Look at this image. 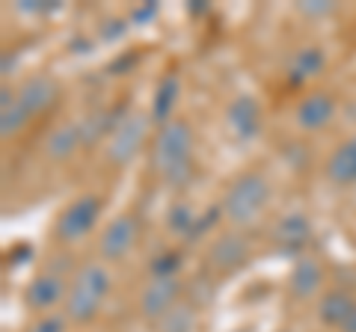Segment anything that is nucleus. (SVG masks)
Segmentation results:
<instances>
[{
    "instance_id": "14",
    "label": "nucleus",
    "mask_w": 356,
    "mask_h": 332,
    "mask_svg": "<svg viewBox=\"0 0 356 332\" xmlns=\"http://www.w3.org/2000/svg\"><path fill=\"white\" fill-rule=\"evenodd\" d=\"M312 235V226H309V217L300 214V211H291L276 219L273 226V240L276 247H280L282 252H300L306 247V240Z\"/></svg>"
},
{
    "instance_id": "26",
    "label": "nucleus",
    "mask_w": 356,
    "mask_h": 332,
    "mask_svg": "<svg viewBox=\"0 0 356 332\" xmlns=\"http://www.w3.org/2000/svg\"><path fill=\"white\" fill-rule=\"evenodd\" d=\"M297 13L309 18H324L330 13H336V3L332 0H303V3H297Z\"/></svg>"
},
{
    "instance_id": "28",
    "label": "nucleus",
    "mask_w": 356,
    "mask_h": 332,
    "mask_svg": "<svg viewBox=\"0 0 356 332\" xmlns=\"http://www.w3.org/2000/svg\"><path fill=\"white\" fill-rule=\"evenodd\" d=\"M65 320H69L65 315H44L27 332H65Z\"/></svg>"
},
{
    "instance_id": "17",
    "label": "nucleus",
    "mask_w": 356,
    "mask_h": 332,
    "mask_svg": "<svg viewBox=\"0 0 356 332\" xmlns=\"http://www.w3.org/2000/svg\"><path fill=\"white\" fill-rule=\"evenodd\" d=\"M27 122H30V113H27V107L18 101V92L3 86V90H0V134L15 137L27 128Z\"/></svg>"
},
{
    "instance_id": "1",
    "label": "nucleus",
    "mask_w": 356,
    "mask_h": 332,
    "mask_svg": "<svg viewBox=\"0 0 356 332\" xmlns=\"http://www.w3.org/2000/svg\"><path fill=\"white\" fill-rule=\"evenodd\" d=\"M152 169L170 184H184L193 166V128L184 119H172L158 128L152 142Z\"/></svg>"
},
{
    "instance_id": "3",
    "label": "nucleus",
    "mask_w": 356,
    "mask_h": 332,
    "mask_svg": "<svg viewBox=\"0 0 356 332\" xmlns=\"http://www.w3.org/2000/svg\"><path fill=\"white\" fill-rule=\"evenodd\" d=\"M107 294H110V273L102 264H83L69 285L63 315L69 317L72 324H89V320L102 312V303Z\"/></svg>"
},
{
    "instance_id": "11",
    "label": "nucleus",
    "mask_w": 356,
    "mask_h": 332,
    "mask_svg": "<svg viewBox=\"0 0 356 332\" xmlns=\"http://www.w3.org/2000/svg\"><path fill=\"white\" fill-rule=\"evenodd\" d=\"M332 116H336V98H332L330 92H309L303 101L297 104V128L303 131H321L327 128Z\"/></svg>"
},
{
    "instance_id": "19",
    "label": "nucleus",
    "mask_w": 356,
    "mask_h": 332,
    "mask_svg": "<svg viewBox=\"0 0 356 332\" xmlns=\"http://www.w3.org/2000/svg\"><path fill=\"white\" fill-rule=\"evenodd\" d=\"M81 146H83V137H81V125L77 122L54 128L48 140H44V151H48L51 160H69Z\"/></svg>"
},
{
    "instance_id": "2",
    "label": "nucleus",
    "mask_w": 356,
    "mask_h": 332,
    "mask_svg": "<svg viewBox=\"0 0 356 332\" xmlns=\"http://www.w3.org/2000/svg\"><path fill=\"white\" fill-rule=\"evenodd\" d=\"M270 202V181L261 172H243L229 184L226 196H222V217L232 226H250L261 217V211Z\"/></svg>"
},
{
    "instance_id": "9",
    "label": "nucleus",
    "mask_w": 356,
    "mask_h": 332,
    "mask_svg": "<svg viewBox=\"0 0 356 332\" xmlns=\"http://www.w3.org/2000/svg\"><path fill=\"white\" fill-rule=\"evenodd\" d=\"M65 297H69V285L57 273H42L24 288V306L33 308V312H44V308L60 306L65 303Z\"/></svg>"
},
{
    "instance_id": "22",
    "label": "nucleus",
    "mask_w": 356,
    "mask_h": 332,
    "mask_svg": "<svg viewBox=\"0 0 356 332\" xmlns=\"http://www.w3.org/2000/svg\"><path fill=\"white\" fill-rule=\"evenodd\" d=\"M178 270H181V252L178 249H166L149 264L152 279H178Z\"/></svg>"
},
{
    "instance_id": "15",
    "label": "nucleus",
    "mask_w": 356,
    "mask_h": 332,
    "mask_svg": "<svg viewBox=\"0 0 356 332\" xmlns=\"http://www.w3.org/2000/svg\"><path fill=\"white\" fill-rule=\"evenodd\" d=\"M178 95H181V77L175 72H166L161 77L158 90H154V98H152V107H149V119L154 125H166V122H172V113L178 107Z\"/></svg>"
},
{
    "instance_id": "4",
    "label": "nucleus",
    "mask_w": 356,
    "mask_h": 332,
    "mask_svg": "<svg viewBox=\"0 0 356 332\" xmlns=\"http://www.w3.org/2000/svg\"><path fill=\"white\" fill-rule=\"evenodd\" d=\"M102 199L95 193H83L77 196L72 205L63 208V214L54 223V238L60 243H81L89 231L95 229L98 217H102Z\"/></svg>"
},
{
    "instance_id": "20",
    "label": "nucleus",
    "mask_w": 356,
    "mask_h": 332,
    "mask_svg": "<svg viewBox=\"0 0 356 332\" xmlns=\"http://www.w3.org/2000/svg\"><path fill=\"white\" fill-rule=\"evenodd\" d=\"M324 65H327L324 48H318V45L300 48L291 57V63H288V77H291V83H303V81L318 77L321 72H324Z\"/></svg>"
},
{
    "instance_id": "7",
    "label": "nucleus",
    "mask_w": 356,
    "mask_h": 332,
    "mask_svg": "<svg viewBox=\"0 0 356 332\" xmlns=\"http://www.w3.org/2000/svg\"><path fill=\"white\" fill-rule=\"evenodd\" d=\"M181 294H184V285L178 279H152L140 294V315L158 324L170 308L178 306Z\"/></svg>"
},
{
    "instance_id": "29",
    "label": "nucleus",
    "mask_w": 356,
    "mask_h": 332,
    "mask_svg": "<svg viewBox=\"0 0 356 332\" xmlns=\"http://www.w3.org/2000/svg\"><path fill=\"white\" fill-rule=\"evenodd\" d=\"M154 15H158V3H143L137 9H131L128 21H131V24H146V21H152Z\"/></svg>"
},
{
    "instance_id": "36",
    "label": "nucleus",
    "mask_w": 356,
    "mask_h": 332,
    "mask_svg": "<svg viewBox=\"0 0 356 332\" xmlns=\"http://www.w3.org/2000/svg\"><path fill=\"white\" fill-rule=\"evenodd\" d=\"M353 285H356V270H353Z\"/></svg>"
},
{
    "instance_id": "13",
    "label": "nucleus",
    "mask_w": 356,
    "mask_h": 332,
    "mask_svg": "<svg viewBox=\"0 0 356 332\" xmlns=\"http://www.w3.org/2000/svg\"><path fill=\"white\" fill-rule=\"evenodd\" d=\"M321 285H324V267L315 258H306V256L294 258L291 273H288V291H291V297L309 300V297H315L321 291Z\"/></svg>"
},
{
    "instance_id": "35",
    "label": "nucleus",
    "mask_w": 356,
    "mask_h": 332,
    "mask_svg": "<svg viewBox=\"0 0 356 332\" xmlns=\"http://www.w3.org/2000/svg\"><path fill=\"white\" fill-rule=\"evenodd\" d=\"M235 332H252V329H235Z\"/></svg>"
},
{
    "instance_id": "5",
    "label": "nucleus",
    "mask_w": 356,
    "mask_h": 332,
    "mask_svg": "<svg viewBox=\"0 0 356 332\" xmlns=\"http://www.w3.org/2000/svg\"><path fill=\"white\" fill-rule=\"evenodd\" d=\"M149 137V119L143 113H131L122 125L107 137V160L113 166H125L140 154Z\"/></svg>"
},
{
    "instance_id": "31",
    "label": "nucleus",
    "mask_w": 356,
    "mask_h": 332,
    "mask_svg": "<svg viewBox=\"0 0 356 332\" xmlns=\"http://www.w3.org/2000/svg\"><path fill=\"white\" fill-rule=\"evenodd\" d=\"M30 247H18L15 252H9V261H13V264H18V261H24V258H30ZM18 267H21V264H18Z\"/></svg>"
},
{
    "instance_id": "8",
    "label": "nucleus",
    "mask_w": 356,
    "mask_h": 332,
    "mask_svg": "<svg viewBox=\"0 0 356 332\" xmlns=\"http://www.w3.org/2000/svg\"><path fill=\"white\" fill-rule=\"evenodd\" d=\"M226 128L238 142H250L261 131V110L252 95L232 98L226 107Z\"/></svg>"
},
{
    "instance_id": "25",
    "label": "nucleus",
    "mask_w": 356,
    "mask_h": 332,
    "mask_svg": "<svg viewBox=\"0 0 356 332\" xmlns=\"http://www.w3.org/2000/svg\"><path fill=\"white\" fill-rule=\"evenodd\" d=\"M15 9L27 15H51L57 9H63V3H57V0H18Z\"/></svg>"
},
{
    "instance_id": "33",
    "label": "nucleus",
    "mask_w": 356,
    "mask_h": 332,
    "mask_svg": "<svg viewBox=\"0 0 356 332\" xmlns=\"http://www.w3.org/2000/svg\"><path fill=\"white\" fill-rule=\"evenodd\" d=\"M187 13H193V15H205V13H208V6H205V3H199V0H193V3L187 6Z\"/></svg>"
},
{
    "instance_id": "32",
    "label": "nucleus",
    "mask_w": 356,
    "mask_h": 332,
    "mask_svg": "<svg viewBox=\"0 0 356 332\" xmlns=\"http://www.w3.org/2000/svg\"><path fill=\"white\" fill-rule=\"evenodd\" d=\"M339 332H356V306L350 308V315L344 317V324L339 326Z\"/></svg>"
},
{
    "instance_id": "30",
    "label": "nucleus",
    "mask_w": 356,
    "mask_h": 332,
    "mask_svg": "<svg viewBox=\"0 0 356 332\" xmlns=\"http://www.w3.org/2000/svg\"><path fill=\"white\" fill-rule=\"evenodd\" d=\"M134 60H137V53H122L119 60L110 63V74H122V69H131Z\"/></svg>"
},
{
    "instance_id": "23",
    "label": "nucleus",
    "mask_w": 356,
    "mask_h": 332,
    "mask_svg": "<svg viewBox=\"0 0 356 332\" xmlns=\"http://www.w3.org/2000/svg\"><path fill=\"white\" fill-rule=\"evenodd\" d=\"M220 219H222V208H220V205L208 208V211H205L202 217H196V223H193V229H191V235H187L184 240H187V243H196L199 238H205L208 231L220 223Z\"/></svg>"
},
{
    "instance_id": "27",
    "label": "nucleus",
    "mask_w": 356,
    "mask_h": 332,
    "mask_svg": "<svg viewBox=\"0 0 356 332\" xmlns=\"http://www.w3.org/2000/svg\"><path fill=\"white\" fill-rule=\"evenodd\" d=\"M128 27H131L128 18H110V21H104V24H102V39L104 42H119L128 33Z\"/></svg>"
},
{
    "instance_id": "34",
    "label": "nucleus",
    "mask_w": 356,
    "mask_h": 332,
    "mask_svg": "<svg viewBox=\"0 0 356 332\" xmlns=\"http://www.w3.org/2000/svg\"><path fill=\"white\" fill-rule=\"evenodd\" d=\"M9 65H13V69H15V57H13V53H3V74H9Z\"/></svg>"
},
{
    "instance_id": "16",
    "label": "nucleus",
    "mask_w": 356,
    "mask_h": 332,
    "mask_svg": "<svg viewBox=\"0 0 356 332\" xmlns=\"http://www.w3.org/2000/svg\"><path fill=\"white\" fill-rule=\"evenodd\" d=\"M324 172H327V179L339 187L356 184V137L339 142V146L330 151Z\"/></svg>"
},
{
    "instance_id": "21",
    "label": "nucleus",
    "mask_w": 356,
    "mask_h": 332,
    "mask_svg": "<svg viewBox=\"0 0 356 332\" xmlns=\"http://www.w3.org/2000/svg\"><path fill=\"white\" fill-rule=\"evenodd\" d=\"M154 326H158V332H193L196 329V308H193V303H178Z\"/></svg>"
},
{
    "instance_id": "10",
    "label": "nucleus",
    "mask_w": 356,
    "mask_h": 332,
    "mask_svg": "<svg viewBox=\"0 0 356 332\" xmlns=\"http://www.w3.org/2000/svg\"><path fill=\"white\" fill-rule=\"evenodd\" d=\"M57 98H60V86L48 74L30 77V81H24V83H21V90H18V101L27 107L30 116L48 113V110L57 104Z\"/></svg>"
},
{
    "instance_id": "18",
    "label": "nucleus",
    "mask_w": 356,
    "mask_h": 332,
    "mask_svg": "<svg viewBox=\"0 0 356 332\" xmlns=\"http://www.w3.org/2000/svg\"><path fill=\"white\" fill-rule=\"evenodd\" d=\"M356 306L353 300V294L350 291H344V288H332V291H327L324 297H321V303H318V320L324 326H341L344 324V317L350 315V308Z\"/></svg>"
},
{
    "instance_id": "6",
    "label": "nucleus",
    "mask_w": 356,
    "mask_h": 332,
    "mask_svg": "<svg viewBox=\"0 0 356 332\" xmlns=\"http://www.w3.org/2000/svg\"><path fill=\"white\" fill-rule=\"evenodd\" d=\"M140 238V219L134 214H119L113 223H107V229L98 238V256L104 261H119L134 249V243Z\"/></svg>"
},
{
    "instance_id": "24",
    "label": "nucleus",
    "mask_w": 356,
    "mask_h": 332,
    "mask_svg": "<svg viewBox=\"0 0 356 332\" xmlns=\"http://www.w3.org/2000/svg\"><path fill=\"white\" fill-rule=\"evenodd\" d=\"M193 223H196V214L184 202L181 205H172V211H170V231L187 238V235H191V229H193Z\"/></svg>"
},
{
    "instance_id": "12",
    "label": "nucleus",
    "mask_w": 356,
    "mask_h": 332,
    "mask_svg": "<svg viewBox=\"0 0 356 332\" xmlns=\"http://www.w3.org/2000/svg\"><path fill=\"white\" fill-rule=\"evenodd\" d=\"M250 256V247L241 235H220L208 249V267L217 273H232L238 270Z\"/></svg>"
}]
</instances>
